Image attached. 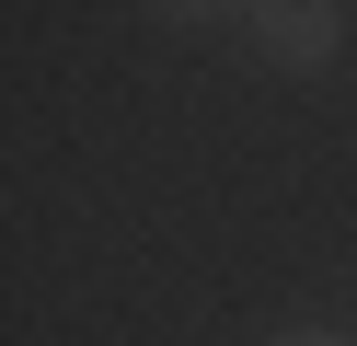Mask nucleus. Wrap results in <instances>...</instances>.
Instances as JSON below:
<instances>
[{
	"label": "nucleus",
	"mask_w": 357,
	"mask_h": 346,
	"mask_svg": "<svg viewBox=\"0 0 357 346\" xmlns=\"http://www.w3.org/2000/svg\"><path fill=\"white\" fill-rule=\"evenodd\" d=\"M277 346H346V335H277Z\"/></svg>",
	"instance_id": "nucleus-2"
},
{
	"label": "nucleus",
	"mask_w": 357,
	"mask_h": 346,
	"mask_svg": "<svg viewBox=\"0 0 357 346\" xmlns=\"http://www.w3.org/2000/svg\"><path fill=\"white\" fill-rule=\"evenodd\" d=\"M334 35H346V12H323V0H277V12H254V46H265V58H288V69L334 58Z\"/></svg>",
	"instance_id": "nucleus-1"
}]
</instances>
